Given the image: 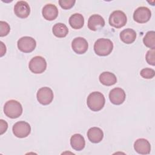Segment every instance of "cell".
Returning <instances> with one entry per match:
<instances>
[{"mask_svg":"<svg viewBox=\"0 0 155 155\" xmlns=\"http://www.w3.org/2000/svg\"><path fill=\"white\" fill-rule=\"evenodd\" d=\"M105 103L104 94L99 91L91 93L87 99V104L88 108L93 111H98L103 108Z\"/></svg>","mask_w":155,"mask_h":155,"instance_id":"cell-1","label":"cell"},{"mask_svg":"<svg viewBox=\"0 0 155 155\" xmlns=\"http://www.w3.org/2000/svg\"><path fill=\"white\" fill-rule=\"evenodd\" d=\"M4 112L8 117L16 119L22 114V107L18 101L11 99L5 102L4 107Z\"/></svg>","mask_w":155,"mask_h":155,"instance_id":"cell-3","label":"cell"},{"mask_svg":"<svg viewBox=\"0 0 155 155\" xmlns=\"http://www.w3.org/2000/svg\"><path fill=\"white\" fill-rule=\"evenodd\" d=\"M1 56L2 57L4 54H5L6 52V47L4 45V43L2 42H1Z\"/></svg>","mask_w":155,"mask_h":155,"instance_id":"cell-28","label":"cell"},{"mask_svg":"<svg viewBox=\"0 0 155 155\" xmlns=\"http://www.w3.org/2000/svg\"><path fill=\"white\" fill-rule=\"evenodd\" d=\"M70 145L74 150L81 151L85 145V139L81 134H74L70 138Z\"/></svg>","mask_w":155,"mask_h":155,"instance_id":"cell-17","label":"cell"},{"mask_svg":"<svg viewBox=\"0 0 155 155\" xmlns=\"http://www.w3.org/2000/svg\"><path fill=\"white\" fill-rule=\"evenodd\" d=\"M108 22L111 26L119 28L125 25L127 22V18L124 12L121 10H115L110 15Z\"/></svg>","mask_w":155,"mask_h":155,"instance_id":"cell-4","label":"cell"},{"mask_svg":"<svg viewBox=\"0 0 155 155\" xmlns=\"http://www.w3.org/2000/svg\"><path fill=\"white\" fill-rule=\"evenodd\" d=\"M69 24L74 29H80L84 24V18L80 13H74L69 18Z\"/></svg>","mask_w":155,"mask_h":155,"instance_id":"cell-20","label":"cell"},{"mask_svg":"<svg viewBox=\"0 0 155 155\" xmlns=\"http://www.w3.org/2000/svg\"><path fill=\"white\" fill-rule=\"evenodd\" d=\"M10 31V27L9 24L5 22L1 21L0 22V36L3 37L7 35Z\"/></svg>","mask_w":155,"mask_h":155,"instance_id":"cell-24","label":"cell"},{"mask_svg":"<svg viewBox=\"0 0 155 155\" xmlns=\"http://www.w3.org/2000/svg\"><path fill=\"white\" fill-rule=\"evenodd\" d=\"M105 25V21L104 18L99 15H92L88 20V27L92 31H96L104 27Z\"/></svg>","mask_w":155,"mask_h":155,"instance_id":"cell-13","label":"cell"},{"mask_svg":"<svg viewBox=\"0 0 155 155\" xmlns=\"http://www.w3.org/2000/svg\"><path fill=\"white\" fill-rule=\"evenodd\" d=\"M14 135L19 138L27 137L31 132L30 124L25 121H18L16 122L12 128Z\"/></svg>","mask_w":155,"mask_h":155,"instance_id":"cell-6","label":"cell"},{"mask_svg":"<svg viewBox=\"0 0 155 155\" xmlns=\"http://www.w3.org/2000/svg\"><path fill=\"white\" fill-rule=\"evenodd\" d=\"M18 47L20 51L24 53L33 51L36 46V42L31 37L24 36L18 41Z\"/></svg>","mask_w":155,"mask_h":155,"instance_id":"cell-8","label":"cell"},{"mask_svg":"<svg viewBox=\"0 0 155 155\" xmlns=\"http://www.w3.org/2000/svg\"><path fill=\"white\" fill-rule=\"evenodd\" d=\"M71 47L76 53L82 54L87 51L88 44L85 38L82 37H77L73 40L71 42Z\"/></svg>","mask_w":155,"mask_h":155,"instance_id":"cell-12","label":"cell"},{"mask_svg":"<svg viewBox=\"0 0 155 155\" xmlns=\"http://www.w3.org/2000/svg\"><path fill=\"white\" fill-rule=\"evenodd\" d=\"M134 148L139 154H148L151 151V145L147 139L140 138L135 141L134 143Z\"/></svg>","mask_w":155,"mask_h":155,"instance_id":"cell-14","label":"cell"},{"mask_svg":"<svg viewBox=\"0 0 155 155\" xmlns=\"http://www.w3.org/2000/svg\"><path fill=\"white\" fill-rule=\"evenodd\" d=\"M125 97V92L121 88H114L112 89L109 93L110 101L114 105L122 104L124 102Z\"/></svg>","mask_w":155,"mask_h":155,"instance_id":"cell-11","label":"cell"},{"mask_svg":"<svg viewBox=\"0 0 155 155\" xmlns=\"http://www.w3.org/2000/svg\"><path fill=\"white\" fill-rule=\"evenodd\" d=\"M28 67L32 73L35 74H41L46 70L47 62L43 57L41 56H36L30 60Z\"/></svg>","mask_w":155,"mask_h":155,"instance_id":"cell-5","label":"cell"},{"mask_svg":"<svg viewBox=\"0 0 155 155\" xmlns=\"http://www.w3.org/2000/svg\"><path fill=\"white\" fill-rule=\"evenodd\" d=\"M113 49V44L109 39L99 38L94 44V50L96 54L105 56L110 54Z\"/></svg>","mask_w":155,"mask_h":155,"instance_id":"cell-2","label":"cell"},{"mask_svg":"<svg viewBox=\"0 0 155 155\" xmlns=\"http://www.w3.org/2000/svg\"><path fill=\"white\" fill-rule=\"evenodd\" d=\"M52 31L55 36L58 38H64L67 35L68 29L66 25L63 23L59 22L53 25Z\"/></svg>","mask_w":155,"mask_h":155,"instance_id":"cell-21","label":"cell"},{"mask_svg":"<svg viewBox=\"0 0 155 155\" xmlns=\"http://www.w3.org/2000/svg\"><path fill=\"white\" fill-rule=\"evenodd\" d=\"M101 83L106 86H111L115 84L117 82V78L114 74L109 71L102 73L99 77Z\"/></svg>","mask_w":155,"mask_h":155,"instance_id":"cell-19","label":"cell"},{"mask_svg":"<svg viewBox=\"0 0 155 155\" xmlns=\"http://www.w3.org/2000/svg\"><path fill=\"white\" fill-rule=\"evenodd\" d=\"M147 63L153 66L155 65V50L154 49L149 50L145 56Z\"/></svg>","mask_w":155,"mask_h":155,"instance_id":"cell-25","label":"cell"},{"mask_svg":"<svg viewBox=\"0 0 155 155\" xmlns=\"http://www.w3.org/2000/svg\"><path fill=\"white\" fill-rule=\"evenodd\" d=\"M15 14L20 18H26L30 13V7L24 1H18L14 6Z\"/></svg>","mask_w":155,"mask_h":155,"instance_id":"cell-10","label":"cell"},{"mask_svg":"<svg viewBox=\"0 0 155 155\" xmlns=\"http://www.w3.org/2000/svg\"><path fill=\"white\" fill-rule=\"evenodd\" d=\"M8 128V124L7 122L5 120L1 119L0 120V130H1V134H2L4 133H5L7 131V129Z\"/></svg>","mask_w":155,"mask_h":155,"instance_id":"cell-27","label":"cell"},{"mask_svg":"<svg viewBox=\"0 0 155 155\" xmlns=\"http://www.w3.org/2000/svg\"><path fill=\"white\" fill-rule=\"evenodd\" d=\"M38 101L42 105H46L50 104L54 97L52 90L47 87H44L39 88L36 94Z\"/></svg>","mask_w":155,"mask_h":155,"instance_id":"cell-7","label":"cell"},{"mask_svg":"<svg viewBox=\"0 0 155 155\" xmlns=\"http://www.w3.org/2000/svg\"><path fill=\"white\" fill-rule=\"evenodd\" d=\"M151 16V10L146 7L137 8L133 13V19L137 23L143 24L148 22Z\"/></svg>","mask_w":155,"mask_h":155,"instance_id":"cell-9","label":"cell"},{"mask_svg":"<svg viewBox=\"0 0 155 155\" xmlns=\"http://www.w3.org/2000/svg\"><path fill=\"white\" fill-rule=\"evenodd\" d=\"M140 76L145 79H152L155 75V71L150 68H145L141 70L140 72Z\"/></svg>","mask_w":155,"mask_h":155,"instance_id":"cell-23","label":"cell"},{"mask_svg":"<svg viewBox=\"0 0 155 155\" xmlns=\"http://www.w3.org/2000/svg\"><path fill=\"white\" fill-rule=\"evenodd\" d=\"M76 1L74 0H59V5L63 9L65 10H68L72 8Z\"/></svg>","mask_w":155,"mask_h":155,"instance_id":"cell-26","label":"cell"},{"mask_svg":"<svg viewBox=\"0 0 155 155\" xmlns=\"http://www.w3.org/2000/svg\"><path fill=\"white\" fill-rule=\"evenodd\" d=\"M143 42L146 47L151 49H154L155 48V32L154 31H148L145 34L143 39Z\"/></svg>","mask_w":155,"mask_h":155,"instance_id":"cell-22","label":"cell"},{"mask_svg":"<svg viewBox=\"0 0 155 155\" xmlns=\"http://www.w3.org/2000/svg\"><path fill=\"white\" fill-rule=\"evenodd\" d=\"M42 14L45 19L53 21L58 16V9L54 4H47L42 8Z\"/></svg>","mask_w":155,"mask_h":155,"instance_id":"cell-15","label":"cell"},{"mask_svg":"<svg viewBox=\"0 0 155 155\" xmlns=\"http://www.w3.org/2000/svg\"><path fill=\"white\" fill-rule=\"evenodd\" d=\"M87 137L90 142L97 143L100 142L104 137L102 130L98 127L90 128L87 131Z\"/></svg>","mask_w":155,"mask_h":155,"instance_id":"cell-16","label":"cell"},{"mask_svg":"<svg viewBox=\"0 0 155 155\" xmlns=\"http://www.w3.org/2000/svg\"><path fill=\"white\" fill-rule=\"evenodd\" d=\"M120 38L123 42L127 44H130L135 41L136 38V33L133 29L129 28H126L120 33Z\"/></svg>","mask_w":155,"mask_h":155,"instance_id":"cell-18","label":"cell"}]
</instances>
